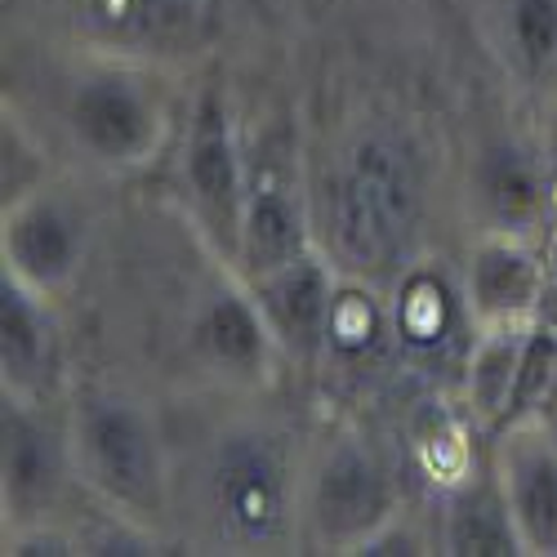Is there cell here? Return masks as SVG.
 <instances>
[{
	"label": "cell",
	"instance_id": "6da1fadb",
	"mask_svg": "<svg viewBox=\"0 0 557 557\" xmlns=\"http://www.w3.org/2000/svg\"><path fill=\"white\" fill-rule=\"evenodd\" d=\"M317 246L344 276L393 286L420 259L429 152L410 125L380 116L344 134L312 188Z\"/></svg>",
	"mask_w": 557,
	"mask_h": 557
},
{
	"label": "cell",
	"instance_id": "7a4b0ae2",
	"mask_svg": "<svg viewBox=\"0 0 557 557\" xmlns=\"http://www.w3.org/2000/svg\"><path fill=\"white\" fill-rule=\"evenodd\" d=\"M201 504L214 544L227 553H286L304 518L290 442L268 424L223 429L201 469Z\"/></svg>",
	"mask_w": 557,
	"mask_h": 557
},
{
	"label": "cell",
	"instance_id": "3957f363",
	"mask_svg": "<svg viewBox=\"0 0 557 557\" xmlns=\"http://www.w3.org/2000/svg\"><path fill=\"white\" fill-rule=\"evenodd\" d=\"M170 95L157 63L81 50L59 95V125L72 152L99 174L144 170L170 138Z\"/></svg>",
	"mask_w": 557,
	"mask_h": 557
},
{
	"label": "cell",
	"instance_id": "277c9868",
	"mask_svg": "<svg viewBox=\"0 0 557 557\" xmlns=\"http://www.w3.org/2000/svg\"><path fill=\"white\" fill-rule=\"evenodd\" d=\"M67 433L76 482L108 513L161 527L170 513V463L157 414L121 388L89 384L72 397Z\"/></svg>",
	"mask_w": 557,
	"mask_h": 557
},
{
	"label": "cell",
	"instance_id": "5b68a950",
	"mask_svg": "<svg viewBox=\"0 0 557 557\" xmlns=\"http://www.w3.org/2000/svg\"><path fill=\"white\" fill-rule=\"evenodd\" d=\"M174 178H178L183 214L193 219V232L232 272L242 246L246 197H250V161L242 148L232 103L219 89H206L193 103V121H188V134H183Z\"/></svg>",
	"mask_w": 557,
	"mask_h": 557
},
{
	"label": "cell",
	"instance_id": "8992f818",
	"mask_svg": "<svg viewBox=\"0 0 557 557\" xmlns=\"http://www.w3.org/2000/svg\"><path fill=\"white\" fill-rule=\"evenodd\" d=\"M81 50L138 63H183L206 54L232 0H54Z\"/></svg>",
	"mask_w": 557,
	"mask_h": 557
},
{
	"label": "cell",
	"instance_id": "52a82bcc",
	"mask_svg": "<svg viewBox=\"0 0 557 557\" xmlns=\"http://www.w3.org/2000/svg\"><path fill=\"white\" fill-rule=\"evenodd\" d=\"M397 518V478L384 455L357 433H339L317 455L304 482V531L321 553H357Z\"/></svg>",
	"mask_w": 557,
	"mask_h": 557
},
{
	"label": "cell",
	"instance_id": "ba28073f",
	"mask_svg": "<svg viewBox=\"0 0 557 557\" xmlns=\"http://www.w3.org/2000/svg\"><path fill=\"white\" fill-rule=\"evenodd\" d=\"M76 478L72 433L50 406L0 393V499L5 527L50 522L63 486Z\"/></svg>",
	"mask_w": 557,
	"mask_h": 557
},
{
	"label": "cell",
	"instance_id": "9c48e42d",
	"mask_svg": "<svg viewBox=\"0 0 557 557\" xmlns=\"http://www.w3.org/2000/svg\"><path fill=\"white\" fill-rule=\"evenodd\" d=\"M89 242H95V219L81 206V197L54 188V183L23 197L0 219V259H5V272H14L18 282H27L32 290L50 299L67 295L81 282Z\"/></svg>",
	"mask_w": 557,
	"mask_h": 557
},
{
	"label": "cell",
	"instance_id": "30bf717a",
	"mask_svg": "<svg viewBox=\"0 0 557 557\" xmlns=\"http://www.w3.org/2000/svg\"><path fill=\"white\" fill-rule=\"evenodd\" d=\"M0 384L10 397L54 406L67 384V339L54 299L0 268Z\"/></svg>",
	"mask_w": 557,
	"mask_h": 557
},
{
	"label": "cell",
	"instance_id": "8fae6325",
	"mask_svg": "<svg viewBox=\"0 0 557 557\" xmlns=\"http://www.w3.org/2000/svg\"><path fill=\"white\" fill-rule=\"evenodd\" d=\"M393 335L397 352L414 366H446L469 352L478 321L463 299V282L442 259H414L393 282Z\"/></svg>",
	"mask_w": 557,
	"mask_h": 557
},
{
	"label": "cell",
	"instance_id": "7c38bea8",
	"mask_svg": "<svg viewBox=\"0 0 557 557\" xmlns=\"http://www.w3.org/2000/svg\"><path fill=\"white\" fill-rule=\"evenodd\" d=\"M193 357L232 384H263L272 375V361L282 357L268 321L237 272L210 286L188 321Z\"/></svg>",
	"mask_w": 557,
	"mask_h": 557
},
{
	"label": "cell",
	"instance_id": "4fadbf2b",
	"mask_svg": "<svg viewBox=\"0 0 557 557\" xmlns=\"http://www.w3.org/2000/svg\"><path fill=\"white\" fill-rule=\"evenodd\" d=\"M339 268L317 250L299 255L286 268H272L263 276H255L250 295L268 321V331L282 348V357L290 361H321L326 348V326H331V308H335V290H339Z\"/></svg>",
	"mask_w": 557,
	"mask_h": 557
},
{
	"label": "cell",
	"instance_id": "5bb4252c",
	"mask_svg": "<svg viewBox=\"0 0 557 557\" xmlns=\"http://www.w3.org/2000/svg\"><path fill=\"white\" fill-rule=\"evenodd\" d=\"M469 197L482 219V232L540 237L557 206V178L544 152L518 144V138H495L473 161Z\"/></svg>",
	"mask_w": 557,
	"mask_h": 557
},
{
	"label": "cell",
	"instance_id": "9a60e30c",
	"mask_svg": "<svg viewBox=\"0 0 557 557\" xmlns=\"http://www.w3.org/2000/svg\"><path fill=\"white\" fill-rule=\"evenodd\" d=\"M495 478L508 495L527 553L557 557V437L540 414L499 429Z\"/></svg>",
	"mask_w": 557,
	"mask_h": 557
},
{
	"label": "cell",
	"instance_id": "2e32d148",
	"mask_svg": "<svg viewBox=\"0 0 557 557\" xmlns=\"http://www.w3.org/2000/svg\"><path fill=\"white\" fill-rule=\"evenodd\" d=\"M478 326H531L540 312V246L522 232H482L463 268Z\"/></svg>",
	"mask_w": 557,
	"mask_h": 557
},
{
	"label": "cell",
	"instance_id": "e0dca14e",
	"mask_svg": "<svg viewBox=\"0 0 557 557\" xmlns=\"http://www.w3.org/2000/svg\"><path fill=\"white\" fill-rule=\"evenodd\" d=\"M317 250V227H312V201L290 188V178L272 170H250V197H246V219H242V246L232 272L242 282L286 268L299 255Z\"/></svg>",
	"mask_w": 557,
	"mask_h": 557
},
{
	"label": "cell",
	"instance_id": "ac0fdd59",
	"mask_svg": "<svg viewBox=\"0 0 557 557\" xmlns=\"http://www.w3.org/2000/svg\"><path fill=\"white\" fill-rule=\"evenodd\" d=\"M478 27L522 89L557 99V0H478Z\"/></svg>",
	"mask_w": 557,
	"mask_h": 557
},
{
	"label": "cell",
	"instance_id": "d6986e66",
	"mask_svg": "<svg viewBox=\"0 0 557 557\" xmlns=\"http://www.w3.org/2000/svg\"><path fill=\"white\" fill-rule=\"evenodd\" d=\"M437 553L450 557H518L527 553L513 508L499 486V478L491 473H469L463 482L446 486V518H442V540Z\"/></svg>",
	"mask_w": 557,
	"mask_h": 557
},
{
	"label": "cell",
	"instance_id": "ffe728a7",
	"mask_svg": "<svg viewBox=\"0 0 557 557\" xmlns=\"http://www.w3.org/2000/svg\"><path fill=\"white\" fill-rule=\"evenodd\" d=\"M388 352H397L388 299H380V286L357 282V276H339L321 361H335L344 370H375L384 366Z\"/></svg>",
	"mask_w": 557,
	"mask_h": 557
},
{
	"label": "cell",
	"instance_id": "44dd1931",
	"mask_svg": "<svg viewBox=\"0 0 557 557\" xmlns=\"http://www.w3.org/2000/svg\"><path fill=\"white\" fill-rule=\"evenodd\" d=\"M531 326H478L469 352H463V406H469L473 424L504 429L508 410H513L522 344Z\"/></svg>",
	"mask_w": 557,
	"mask_h": 557
},
{
	"label": "cell",
	"instance_id": "7402d4cb",
	"mask_svg": "<svg viewBox=\"0 0 557 557\" xmlns=\"http://www.w3.org/2000/svg\"><path fill=\"white\" fill-rule=\"evenodd\" d=\"M50 183H54L50 152L27 125V116L14 103H5V116H0V206L10 210L23 197L50 188Z\"/></svg>",
	"mask_w": 557,
	"mask_h": 557
},
{
	"label": "cell",
	"instance_id": "603a6c76",
	"mask_svg": "<svg viewBox=\"0 0 557 557\" xmlns=\"http://www.w3.org/2000/svg\"><path fill=\"white\" fill-rule=\"evenodd\" d=\"M557 388V331L531 321L527 344H522V366H518V388H513V410H508V424L518 420H535L540 406L548 401V393Z\"/></svg>",
	"mask_w": 557,
	"mask_h": 557
},
{
	"label": "cell",
	"instance_id": "cb8c5ba5",
	"mask_svg": "<svg viewBox=\"0 0 557 557\" xmlns=\"http://www.w3.org/2000/svg\"><path fill=\"white\" fill-rule=\"evenodd\" d=\"M5 553L10 557H67L81 553L76 531L59 522H27V527H5Z\"/></svg>",
	"mask_w": 557,
	"mask_h": 557
},
{
	"label": "cell",
	"instance_id": "d4e9b609",
	"mask_svg": "<svg viewBox=\"0 0 557 557\" xmlns=\"http://www.w3.org/2000/svg\"><path fill=\"white\" fill-rule=\"evenodd\" d=\"M535 321L557 331V206L540 232V312H535Z\"/></svg>",
	"mask_w": 557,
	"mask_h": 557
},
{
	"label": "cell",
	"instance_id": "484cf974",
	"mask_svg": "<svg viewBox=\"0 0 557 557\" xmlns=\"http://www.w3.org/2000/svg\"><path fill=\"white\" fill-rule=\"evenodd\" d=\"M357 553L361 557H420V553H433V548L406 518H393V522H384L375 535H370Z\"/></svg>",
	"mask_w": 557,
	"mask_h": 557
},
{
	"label": "cell",
	"instance_id": "4316f807",
	"mask_svg": "<svg viewBox=\"0 0 557 557\" xmlns=\"http://www.w3.org/2000/svg\"><path fill=\"white\" fill-rule=\"evenodd\" d=\"M544 157H548V170H553V178H557V121H553V129H548V138H544Z\"/></svg>",
	"mask_w": 557,
	"mask_h": 557
}]
</instances>
